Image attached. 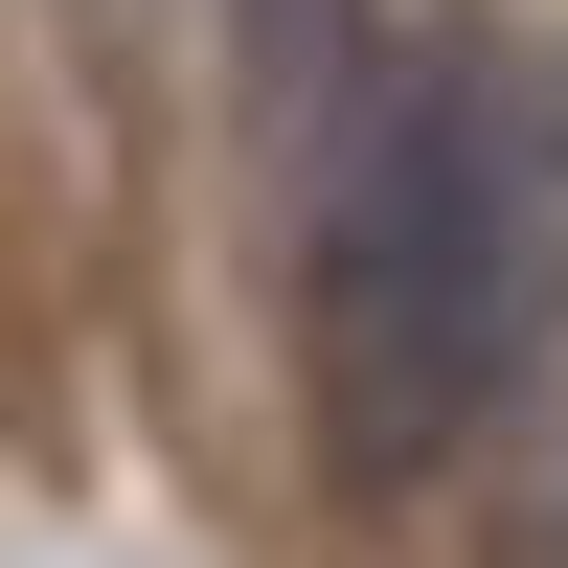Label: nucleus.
Returning a JSON list of instances; mask_svg holds the SVG:
<instances>
[{
	"mask_svg": "<svg viewBox=\"0 0 568 568\" xmlns=\"http://www.w3.org/2000/svg\"><path fill=\"white\" fill-rule=\"evenodd\" d=\"M568 318V69L546 45H409L296 182V387L364 500L478 455Z\"/></svg>",
	"mask_w": 568,
	"mask_h": 568,
	"instance_id": "nucleus-1",
	"label": "nucleus"
},
{
	"mask_svg": "<svg viewBox=\"0 0 568 568\" xmlns=\"http://www.w3.org/2000/svg\"><path fill=\"white\" fill-rule=\"evenodd\" d=\"M387 23H409V0H227V69H251V114H273V136H296V160H318V136H342L364 91L409 69Z\"/></svg>",
	"mask_w": 568,
	"mask_h": 568,
	"instance_id": "nucleus-2",
	"label": "nucleus"
}]
</instances>
